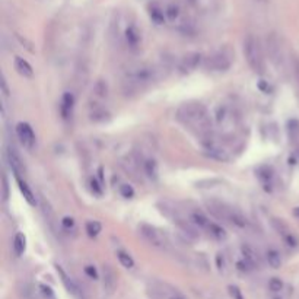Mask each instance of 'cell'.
Segmentation results:
<instances>
[{
    "label": "cell",
    "mask_w": 299,
    "mask_h": 299,
    "mask_svg": "<svg viewBox=\"0 0 299 299\" xmlns=\"http://www.w3.org/2000/svg\"><path fill=\"white\" fill-rule=\"evenodd\" d=\"M175 119L187 127L188 130L200 134L201 137L213 133V116H210L209 110L197 101H190L181 104L177 110Z\"/></svg>",
    "instance_id": "obj_1"
},
{
    "label": "cell",
    "mask_w": 299,
    "mask_h": 299,
    "mask_svg": "<svg viewBox=\"0 0 299 299\" xmlns=\"http://www.w3.org/2000/svg\"><path fill=\"white\" fill-rule=\"evenodd\" d=\"M159 79V69L148 64L140 63L128 67L123 75V89L127 94H136L152 85L155 80Z\"/></svg>",
    "instance_id": "obj_2"
},
{
    "label": "cell",
    "mask_w": 299,
    "mask_h": 299,
    "mask_svg": "<svg viewBox=\"0 0 299 299\" xmlns=\"http://www.w3.org/2000/svg\"><path fill=\"white\" fill-rule=\"evenodd\" d=\"M213 124L218 128V133L228 140L238 139L242 127V120L237 105L232 102H221L213 113Z\"/></svg>",
    "instance_id": "obj_3"
},
{
    "label": "cell",
    "mask_w": 299,
    "mask_h": 299,
    "mask_svg": "<svg viewBox=\"0 0 299 299\" xmlns=\"http://www.w3.org/2000/svg\"><path fill=\"white\" fill-rule=\"evenodd\" d=\"M201 148L210 159L218 162H229L234 158V142L219 133H210L201 137Z\"/></svg>",
    "instance_id": "obj_4"
},
{
    "label": "cell",
    "mask_w": 299,
    "mask_h": 299,
    "mask_svg": "<svg viewBox=\"0 0 299 299\" xmlns=\"http://www.w3.org/2000/svg\"><path fill=\"white\" fill-rule=\"evenodd\" d=\"M207 204V209L209 212L216 216L218 219L238 228V229H249L251 228V224L249 221L245 218V215L238 210L237 207L228 204V203H224V201H218V200H209L206 201Z\"/></svg>",
    "instance_id": "obj_5"
},
{
    "label": "cell",
    "mask_w": 299,
    "mask_h": 299,
    "mask_svg": "<svg viewBox=\"0 0 299 299\" xmlns=\"http://www.w3.org/2000/svg\"><path fill=\"white\" fill-rule=\"evenodd\" d=\"M187 219H188V222L194 226L196 231H203V232H206L209 237L218 239V241H222V239L226 238L225 229H224L221 225H218V224H215L213 221H210V219H209L201 210H199V209L190 210L188 215H187Z\"/></svg>",
    "instance_id": "obj_6"
},
{
    "label": "cell",
    "mask_w": 299,
    "mask_h": 299,
    "mask_svg": "<svg viewBox=\"0 0 299 299\" xmlns=\"http://www.w3.org/2000/svg\"><path fill=\"white\" fill-rule=\"evenodd\" d=\"M244 56H245L248 66L255 73H258V75L264 73V69H266L264 53H263L258 38H255L254 35H248L244 40Z\"/></svg>",
    "instance_id": "obj_7"
},
{
    "label": "cell",
    "mask_w": 299,
    "mask_h": 299,
    "mask_svg": "<svg viewBox=\"0 0 299 299\" xmlns=\"http://www.w3.org/2000/svg\"><path fill=\"white\" fill-rule=\"evenodd\" d=\"M139 231H140L142 237L146 239L150 245H153L155 248H159L162 251H168L170 249L171 241L168 238V235L164 231H161L159 228L143 224V225H140Z\"/></svg>",
    "instance_id": "obj_8"
},
{
    "label": "cell",
    "mask_w": 299,
    "mask_h": 299,
    "mask_svg": "<svg viewBox=\"0 0 299 299\" xmlns=\"http://www.w3.org/2000/svg\"><path fill=\"white\" fill-rule=\"evenodd\" d=\"M148 294L152 299H187L185 295L182 292H179L177 288H174L170 283L159 282V280H153L149 285Z\"/></svg>",
    "instance_id": "obj_9"
},
{
    "label": "cell",
    "mask_w": 299,
    "mask_h": 299,
    "mask_svg": "<svg viewBox=\"0 0 299 299\" xmlns=\"http://www.w3.org/2000/svg\"><path fill=\"white\" fill-rule=\"evenodd\" d=\"M203 66L209 72H225L232 66V60L226 53L218 51V53L210 54L209 57H206L204 61H203Z\"/></svg>",
    "instance_id": "obj_10"
},
{
    "label": "cell",
    "mask_w": 299,
    "mask_h": 299,
    "mask_svg": "<svg viewBox=\"0 0 299 299\" xmlns=\"http://www.w3.org/2000/svg\"><path fill=\"white\" fill-rule=\"evenodd\" d=\"M6 159H7L10 170L15 174V178H22L25 175V165H24L21 155L18 153V150L13 146L6 148Z\"/></svg>",
    "instance_id": "obj_11"
},
{
    "label": "cell",
    "mask_w": 299,
    "mask_h": 299,
    "mask_svg": "<svg viewBox=\"0 0 299 299\" xmlns=\"http://www.w3.org/2000/svg\"><path fill=\"white\" fill-rule=\"evenodd\" d=\"M16 136L21 142V145L28 149L32 150L35 146V133L32 130V127L28 123H19L16 125Z\"/></svg>",
    "instance_id": "obj_12"
},
{
    "label": "cell",
    "mask_w": 299,
    "mask_h": 299,
    "mask_svg": "<svg viewBox=\"0 0 299 299\" xmlns=\"http://www.w3.org/2000/svg\"><path fill=\"white\" fill-rule=\"evenodd\" d=\"M201 61H204V60L200 53H188L179 60L178 70L181 73H191L201 64Z\"/></svg>",
    "instance_id": "obj_13"
},
{
    "label": "cell",
    "mask_w": 299,
    "mask_h": 299,
    "mask_svg": "<svg viewBox=\"0 0 299 299\" xmlns=\"http://www.w3.org/2000/svg\"><path fill=\"white\" fill-rule=\"evenodd\" d=\"M124 43H125L127 49L131 51H136L140 47L142 35H140V31L137 29L136 25H128L124 29Z\"/></svg>",
    "instance_id": "obj_14"
},
{
    "label": "cell",
    "mask_w": 299,
    "mask_h": 299,
    "mask_svg": "<svg viewBox=\"0 0 299 299\" xmlns=\"http://www.w3.org/2000/svg\"><path fill=\"white\" fill-rule=\"evenodd\" d=\"M241 252H242V258H244L252 269H258V267H260V257H258V252H257L252 247L244 244V245H241Z\"/></svg>",
    "instance_id": "obj_15"
},
{
    "label": "cell",
    "mask_w": 299,
    "mask_h": 299,
    "mask_svg": "<svg viewBox=\"0 0 299 299\" xmlns=\"http://www.w3.org/2000/svg\"><path fill=\"white\" fill-rule=\"evenodd\" d=\"M102 274H104V289L108 294H113L116 289V285H117V277H116V273L111 269V266L105 264L102 269Z\"/></svg>",
    "instance_id": "obj_16"
},
{
    "label": "cell",
    "mask_w": 299,
    "mask_h": 299,
    "mask_svg": "<svg viewBox=\"0 0 299 299\" xmlns=\"http://www.w3.org/2000/svg\"><path fill=\"white\" fill-rule=\"evenodd\" d=\"M140 159V165H142V171L143 175L148 178H156L158 177V165L153 159L150 158H139Z\"/></svg>",
    "instance_id": "obj_17"
},
{
    "label": "cell",
    "mask_w": 299,
    "mask_h": 299,
    "mask_svg": "<svg viewBox=\"0 0 299 299\" xmlns=\"http://www.w3.org/2000/svg\"><path fill=\"white\" fill-rule=\"evenodd\" d=\"M15 69H16V72H18L21 76H24V77H26V79H31V77L34 76V69H32V66H31L26 60L22 59V57H15Z\"/></svg>",
    "instance_id": "obj_18"
},
{
    "label": "cell",
    "mask_w": 299,
    "mask_h": 299,
    "mask_svg": "<svg viewBox=\"0 0 299 299\" xmlns=\"http://www.w3.org/2000/svg\"><path fill=\"white\" fill-rule=\"evenodd\" d=\"M73 95L72 94H64L61 101H60V114L63 119H69L73 113Z\"/></svg>",
    "instance_id": "obj_19"
},
{
    "label": "cell",
    "mask_w": 299,
    "mask_h": 299,
    "mask_svg": "<svg viewBox=\"0 0 299 299\" xmlns=\"http://www.w3.org/2000/svg\"><path fill=\"white\" fill-rule=\"evenodd\" d=\"M267 50H269V56H270V59H272V61L274 63V64H280V60H282V51H280V46H279V43L276 41V40H269V43H267Z\"/></svg>",
    "instance_id": "obj_20"
},
{
    "label": "cell",
    "mask_w": 299,
    "mask_h": 299,
    "mask_svg": "<svg viewBox=\"0 0 299 299\" xmlns=\"http://www.w3.org/2000/svg\"><path fill=\"white\" fill-rule=\"evenodd\" d=\"M16 182H18V187H19L21 193L24 194V199H25L31 206H35L37 200H35V196H34L32 190L29 188V185H28V184H26L22 178H16Z\"/></svg>",
    "instance_id": "obj_21"
},
{
    "label": "cell",
    "mask_w": 299,
    "mask_h": 299,
    "mask_svg": "<svg viewBox=\"0 0 299 299\" xmlns=\"http://www.w3.org/2000/svg\"><path fill=\"white\" fill-rule=\"evenodd\" d=\"M149 15H150V19L156 24V25H162L165 24L167 21V15H165V10H162L159 6L156 4H150L149 6Z\"/></svg>",
    "instance_id": "obj_22"
},
{
    "label": "cell",
    "mask_w": 299,
    "mask_h": 299,
    "mask_svg": "<svg viewBox=\"0 0 299 299\" xmlns=\"http://www.w3.org/2000/svg\"><path fill=\"white\" fill-rule=\"evenodd\" d=\"M266 260H267L269 266L273 269H279L282 266V255L276 248H270L266 251Z\"/></svg>",
    "instance_id": "obj_23"
},
{
    "label": "cell",
    "mask_w": 299,
    "mask_h": 299,
    "mask_svg": "<svg viewBox=\"0 0 299 299\" xmlns=\"http://www.w3.org/2000/svg\"><path fill=\"white\" fill-rule=\"evenodd\" d=\"M57 269V272H59V274H60V277H61V282L64 283V286H66V289L72 294V295H77L79 294V289H77V286H76V283L72 280V277H69L67 274H66V272L60 267V266H57L56 267Z\"/></svg>",
    "instance_id": "obj_24"
},
{
    "label": "cell",
    "mask_w": 299,
    "mask_h": 299,
    "mask_svg": "<svg viewBox=\"0 0 299 299\" xmlns=\"http://www.w3.org/2000/svg\"><path fill=\"white\" fill-rule=\"evenodd\" d=\"M25 247H26V239L24 237V234H16L13 238V252L15 255H22L25 252Z\"/></svg>",
    "instance_id": "obj_25"
},
{
    "label": "cell",
    "mask_w": 299,
    "mask_h": 299,
    "mask_svg": "<svg viewBox=\"0 0 299 299\" xmlns=\"http://www.w3.org/2000/svg\"><path fill=\"white\" fill-rule=\"evenodd\" d=\"M165 15H167V21L175 24L177 21H179V18H181V7H179L178 4L173 3V4H170V6L165 9Z\"/></svg>",
    "instance_id": "obj_26"
},
{
    "label": "cell",
    "mask_w": 299,
    "mask_h": 299,
    "mask_svg": "<svg viewBox=\"0 0 299 299\" xmlns=\"http://www.w3.org/2000/svg\"><path fill=\"white\" fill-rule=\"evenodd\" d=\"M117 258L121 263V266H124L125 269H131L134 266V261L131 258V255L125 251H117Z\"/></svg>",
    "instance_id": "obj_27"
},
{
    "label": "cell",
    "mask_w": 299,
    "mask_h": 299,
    "mask_svg": "<svg viewBox=\"0 0 299 299\" xmlns=\"http://www.w3.org/2000/svg\"><path fill=\"white\" fill-rule=\"evenodd\" d=\"M19 295L21 299H35V291L29 283H24L19 288Z\"/></svg>",
    "instance_id": "obj_28"
},
{
    "label": "cell",
    "mask_w": 299,
    "mask_h": 299,
    "mask_svg": "<svg viewBox=\"0 0 299 299\" xmlns=\"http://www.w3.org/2000/svg\"><path fill=\"white\" fill-rule=\"evenodd\" d=\"M101 229H102V225H101L98 221H91V222L86 224V232H88L89 237H97V235H100Z\"/></svg>",
    "instance_id": "obj_29"
},
{
    "label": "cell",
    "mask_w": 299,
    "mask_h": 299,
    "mask_svg": "<svg viewBox=\"0 0 299 299\" xmlns=\"http://www.w3.org/2000/svg\"><path fill=\"white\" fill-rule=\"evenodd\" d=\"M269 288L272 292H280L283 289V282L279 279V277H273L270 282H269Z\"/></svg>",
    "instance_id": "obj_30"
},
{
    "label": "cell",
    "mask_w": 299,
    "mask_h": 299,
    "mask_svg": "<svg viewBox=\"0 0 299 299\" xmlns=\"http://www.w3.org/2000/svg\"><path fill=\"white\" fill-rule=\"evenodd\" d=\"M120 193H121V196L125 197V199H130V197H133V194H134L133 188H131L130 185H127V184H123V185L120 187Z\"/></svg>",
    "instance_id": "obj_31"
},
{
    "label": "cell",
    "mask_w": 299,
    "mask_h": 299,
    "mask_svg": "<svg viewBox=\"0 0 299 299\" xmlns=\"http://www.w3.org/2000/svg\"><path fill=\"white\" fill-rule=\"evenodd\" d=\"M0 88H1V98H3V101H6L7 98H9V88H7V83H6V79H4V76L1 77V80H0Z\"/></svg>",
    "instance_id": "obj_32"
},
{
    "label": "cell",
    "mask_w": 299,
    "mask_h": 299,
    "mask_svg": "<svg viewBox=\"0 0 299 299\" xmlns=\"http://www.w3.org/2000/svg\"><path fill=\"white\" fill-rule=\"evenodd\" d=\"M40 292L44 295V298L54 299V292L51 291V288L46 286V285H40Z\"/></svg>",
    "instance_id": "obj_33"
},
{
    "label": "cell",
    "mask_w": 299,
    "mask_h": 299,
    "mask_svg": "<svg viewBox=\"0 0 299 299\" xmlns=\"http://www.w3.org/2000/svg\"><path fill=\"white\" fill-rule=\"evenodd\" d=\"M216 263H218V269L219 270H225L226 269V257L224 252H219L216 257Z\"/></svg>",
    "instance_id": "obj_34"
},
{
    "label": "cell",
    "mask_w": 299,
    "mask_h": 299,
    "mask_svg": "<svg viewBox=\"0 0 299 299\" xmlns=\"http://www.w3.org/2000/svg\"><path fill=\"white\" fill-rule=\"evenodd\" d=\"M228 291H229V295H231V298L232 299H244L242 292L239 291L238 286H229Z\"/></svg>",
    "instance_id": "obj_35"
},
{
    "label": "cell",
    "mask_w": 299,
    "mask_h": 299,
    "mask_svg": "<svg viewBox=\"0 0 299 299\" xmlns=\"http://www.w3.org/2000/svg\"><path fill=\"white\" fill-rule=\"evenodd\" d=\"M1 182H3V200L6 201L7 200V197H9V182H7V178H6V175L3 174V177H1Z\"/></svg>",
    "instance_id": "obj_36"
},
{
    "label": "cell",
    "mask_w": 299,
    "mask_h": 299,
    "mask_svg": "<svg viewBox=\"0 0 299 299\" xmlns=\"http://www.w3.org/2000/svg\"><path fill=\"white\" fill-rule=\"evenodd\" d=\"M61 225H63V228L67 229V231L75 229V221H73L72 218H64V219L61 221Z\"/></svg>",
    "instance_id": "obj_37"
},
{
    "label": "cell",
    "mask_w": 299,
    "mask_h": 299,
    "mask_svg": "<svg viewBox=\"0 0 299 299\" xmlns=\"http://www.w3.org/2000/svg\"><path fill=\"white\" fill-rule=\"evenodd\" d=\"M85 273H86L89 277H92V279H98V273H97V270H95L92 266H86V267H85Z\"/></svg>",
    "instance_id": "obj_38"
},
{
    "label": "cell",
    "mask_w": 299,
    "mask_h": 299,
    "mask_svg": "<svg viewBox=\"0 0 299 299\" xmlns=\"http://www.w3.org/2000/svg\"><path fill=\"white\" fill-rule=\"evenodd\" d=\"M294 70H295V76L299 82V59H295V61H294Z\"/></svg>",
    "instance_id": "obj_39"
}]
</instances>
